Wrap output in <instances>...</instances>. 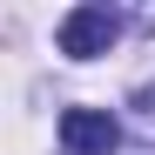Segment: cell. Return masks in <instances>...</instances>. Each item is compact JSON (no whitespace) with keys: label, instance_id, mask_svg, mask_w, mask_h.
Instances as JSON below:
<instances>
[{"label":"cell","instance_id":"2","mask_svg":"<svg viewBox=\"0 0 155 155\" xmlns=\"http://www.w3.org/2000/svg\"><path fill=\"white\" fill-rule=\"evenodd\" d=\"M121 142V121L108 108H68L61 115V148L68 155H115Z\"/></svg>","mask_w":155,"mask_h":155},{"label":"cell","instance_id":"1","mask_svg":"<svg viewBox=\"0 0 155 155\" xmlns=\"http://www.w3.org/2000/svg\"><path fill=\"white\" fill-rule=\"evenodd\" d=\"M115 34H121V14H115V7H101V0L68 7V14H61V27H54V41H61V54H68V61H94V54H108Z\"/></svg>","mask_w":155,"mask_h":155},{"label":"cell","instance_id":"3","mask_svg":"<svg viewBox=\"0 0 155 155\" xmlns=\"http://www.w3.org/2000/svg\"><path fill=\"white\" fill-rule=\"evenodd\" d=\"M128 121H135V155H155V81H148V88H135Z\"/></svg>","mask_w":155,"mask_h":155}]
</instances>
